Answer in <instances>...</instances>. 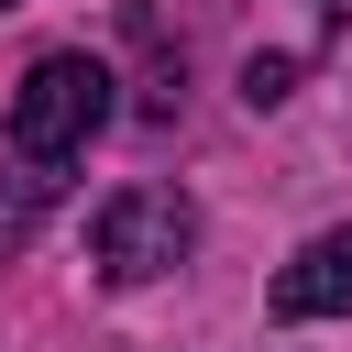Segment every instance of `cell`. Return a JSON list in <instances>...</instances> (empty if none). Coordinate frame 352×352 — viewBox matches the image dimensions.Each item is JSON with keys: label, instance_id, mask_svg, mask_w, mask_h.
<instances>
[{"label": "cell", "instance_id": "5b68a950", "mask_svg": "<svg viewBox=\"0 0 352 352\" xmlns=\"http://www.w3.org/2000/svg\"><path fill=\"white\" fill-rule=\"evenodd\" d=\"M0 11H11V0H0Z\"/></svg>", "mask_w": 352, "mask_h": 352}, {"label": "cell", "instance_id": "6da1fadb", "mask_svg": "<svg viewBox=\"0 0 352 352\" xmlns=\"http://www.w3.org/2000/svg\"><path fill=\"white\" fill-rule=\"evenodd\" d=\"M99 121H110V66L99 55H33V77L11 88V154L22 165H77Z\"/></svg>", "mask_w": 352, "mask_h": 352}, {"label": "cell", "instance_id": "3957f363", "mask_svg": "<svg viewBox=\"0 0 352 352\" xmlns=\"http://www.w3.org/2000/svg\"><path fill=\"white\" fill-rule=\"evenodd\" d=\"M264 308H275V319H341V308H352V231H319V242L275 275Z\"/></svg>", "mask_w": 352, "mask_h": 352}, {"label": "cell", "instance_id": "7a4b0ae2", "mask_svg": "<svg viewBox=\"0 0 352 352\" xmlns=\"http://www.w3.org/2000/svg\"><path fill=\"white\" fill-rule=\"evenodd\" d=\"M187 242H198V209H187L176 187H121V198L88 220V253H99V275H121V286L187 264Z\"/></svg>", "mask_w": 352, "mask_h": 352}, {"label": "cell", "instance_id": "277c9868", "mask_svg": "<svg viewBox=\"0 0 352 352\" xmlns=\"http://www.w3.org/2000/svg\"><path fill=\"white\" fill-rule=\"evenodd\" d=\"M286 77H297V55H253V66H242V99H253V110H275V99H286Z\"/></svg>", "mask_w": 352, "mask_h": 352}]
</instances>
